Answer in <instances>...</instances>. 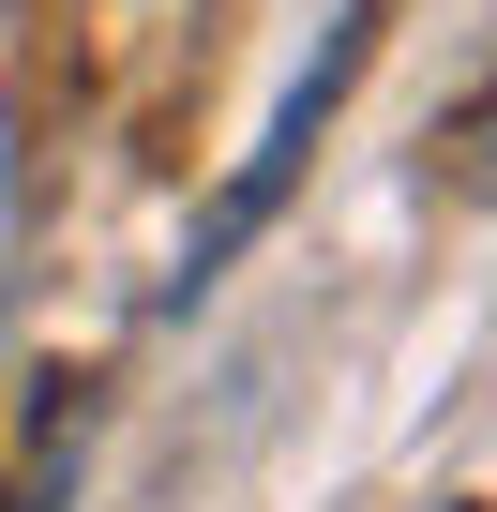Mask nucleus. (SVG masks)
<instances>
[{
	"label": "nucleus",
	"instance_id": "f257e3e1",
	"mask_svg": "<svg viewBox=\"0 0 497 512\" xmlns=\"http://www.w3.org/2000/svg\"><path fill=\"white\" fill-rule=\"evenodd\" d=\"M347 76H362V0H347V16H332V46H317V61L287 76V106H272V136H257V151H241V181L211 196V226L181 241V302H196V287L226 272V256H241V241H257V226H272V196H287V166L317 151V121H332V91H347Z\"/></svg>",
	"mask_w": 497,
	"mask_h": 512
}]
</instances>
